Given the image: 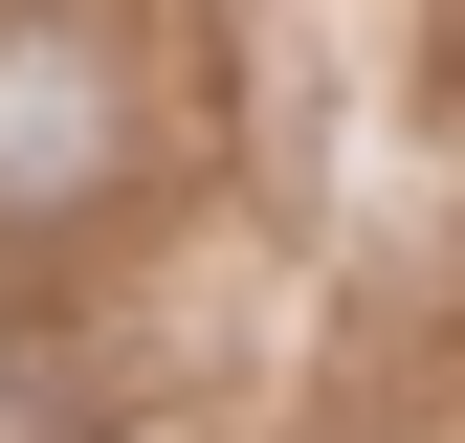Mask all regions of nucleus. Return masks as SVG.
I'll use <instances>...</instances> for the list:
<instances>
[{"instance_id": "nucleus-1", "label": "nucleus", "mask_w": 465, "mask_h": 443, "mask_svg": "<svg viewBox=\"0 0 465 443\" xmlns=\"http://www.w3.org/2000/svg\"><path fill=\"white\" fill-rule=\"evenodd\" d=\"M111 178V67L89 23H0V222H67Z\"/></svg>"}]
</instances>
